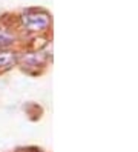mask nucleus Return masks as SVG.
<instances>
[{
	"label": "nucleus",
	"instance_id": "1",
	"mask_svg": "<svg viewBox=\"0 0 138 152\" xmlns=\"http://www.w3.org/2000/svg\"><path fill=\"white\" fill-rule=\"evenodd\" d=\"M22 22L28 31H43L49 25V17L43 12H26L22 15Z\"/></svg>",
	"mask_w": 138,
	"mask_h": 152
},
{
	"label": "nucleus",
	"instance_id": "2",
	"mask_svg": "<svg viewBox=\"0 0 138 152\" xmlns=\"http://www.w3.org/2000/svg\"><path fill=\"white\" fill-rule=\"evenodd\" d=\"M14 61H15L14 52H9V51L0 52V68H8V66H11Z\"/></svg>",
	"mask_w": 138,
	"mask_h": 152
},
{
	"label": "nucleus",
	"instance_id": "3",
	"mask_svg": "<svg viewBox=\"0 0 138 152\" xmlns=\"http://www.w3.org/2000/svg\"><path fill=\"white\" fill-rule=\"evenodd\" d=\"M11 43H14V37L9 32H6V31H0V46H9Z\"/></svg>",
	"mask_w": 138,
	"mask_h": 152
}]
</instances>
